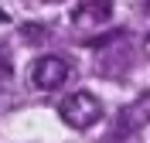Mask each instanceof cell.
Listing matches in <instances>:
<instances>
[{
  "label": "cell",
  "instance_id": "cell-1",
  "mask_svg": "<svg viewBox=\"0 0 150 143\" xmlns=\"http://www.w3.org/2000/svg\"><path fill=\"white\" fill-rule=\"evenodd\" d=\"M58 116L72 130H89V126H96L103 119V102L92 92H72V95H65V102L58 106Z\"/></svg>",
  "mask_w": 150,
  "mask_h": 143
},
{
  "label": "cell",
  "instance_id": "cell-2",
  "mask_svg": "<svg viewBox=\"0 0 150 143\" xmlns=\"http://www.w3.org/2000/svg\"><path fill=\"white\" fill-rule=\"evenodd\" d=\"M72 75H75L72 61H65V58H58V55H45V58H38L34 68H31V82H34L38 89H45V92L62 89L65 82H72Z\"/></svg>",
  "mask_w": 150,
  "mask_h": 143
},
{
  "label": "cell",
  "instance_id": "cell-3",
  "mask_svg": "<svg viewBox=\"0 0 150 143\" xmlns=\"http://www.w3.org/2000/svg\"><path fill=\"white\" fill-rule=\"evenodd\" d=\"M150 123V95H137L130 106H123L120 113V123H116V133L126 136V133H137L140 126Z\"/></svg>",
  "mask_w": 150,
  "mask_h": 143
},
{
  "label": "cell",
  "instance_id": "cell-4",
  "mask_svg": "<svg viewBox=\"0 0 150 143\" xmlns=\"http://www.w3.org/2000/svg\"><path fill=\"white\" fill-rule=\"evenodd\" d=\"M112 17V4H79L72 10V20L79 27H99V24H109Z\"/></svg>",
  "mask_w": 150,
  "mask_h": 143
},
{
  "label": "cell",
  "instance_id": "cell-5",
  "mask_svg": "<svg viewBox=\"0 0 150 143\" xmlns=\"http://www.w3.org/2000/svg\"><path fill=\"white\" fill-rule=\"evenodd\" d=\"M10 68H14V61H10V51L0 44V72H10Z\"/></svg>",
  "mask_w": 150,
  "mask_h": 143
},
{
  "label": "cell",
  "instance_id": "cell-6",
  "mask_svg": "<svg viewBox=\"0 0 150 143\" xmlns=\"http://www.w3.org/2000/svg\"><path fill=\"white\" fill-rule=\"evenodd\" d=\"M0 24H7V14H4V7H0Z\"/></svg>",
  "mask_w": 150,
  "mask_h": 143
}]
</instances>
